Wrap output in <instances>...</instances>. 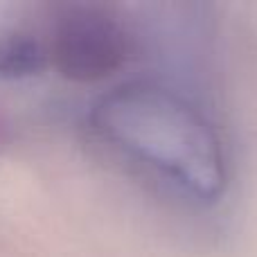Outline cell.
<instances>
[{"label": "cell", "instance_id": "1", "mask_svg": "<svg viewBox=\"0 0 257 257\" xmlns=\"http://www.w3.org/2000/svg\"><path fill=\"white\" fill-rule=\"evenodd\" d=\"M102 128L128 154L199 196L223 183L221 142L196 108L154 86H126L99 106Z\"/></svg>", "mask_w": 257, "mask_h": 257}, {"label": "cell", "instance_id": "3", "mask_svg": "<svg viewBox=\"0 0 257 257\" xmlns=\"http://www.w3.org/2000/svg\"><path fill=\"white\" fill-rule=\"evenodd\" d=\"M45 63V54L39 41L27 34H12L0 41V75L25 77L34 75Z\"/></svg>", "mask_w": 257, "mask_h": 257}, {"label": "cell", "instance_id": "2", "mask_svg": "<svg viewBox=\"0 0 257 257\" xmlns=\"http://www.w3.org/2000/svg\"><path fill=\"white\" fill-rule=\"evenodd\" d=\"M54 66L75 81L113 75L128 54V39L115 18L99 9H72L54 30L50 45Z\"/></svg>", "mask_w": 257, "mask_h": 257}]
</instances>
